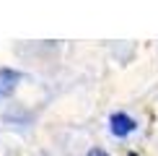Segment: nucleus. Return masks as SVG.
<instances>
[{"label":"nucleus","mask_w":158,"mask_h":156,"mask_svg":"<svg viewBox=\"0 0 158 156\" xmlns=\"http://www.w3.org/2000/svg\"><path fill=\"white\" fill-rule=\"evenodd\" d=\"M18 81H21V73H16V70H10V68H0V99L8 96L10 91L18 86Z\"/></svg>","instance_id":"nucleus-2"},{"label":"nucleus","mask_w":158,"mask_h":156,"mask_svg":"<svg viewBox=\"0 0 158 156\" xmlns=\"http://www.w3.org/2000/svg\"><path fill=\"white\" fill-rule=\"evenodd\" d=\"M109 122H111V133H114L117 138H124V135L135 133V128H137V122L130 115H124V112H114L109 117Z\"/></svg>","instance_id":"nucleus-1"},{"label":"nucleus","mask_w":158,"mask_h":156,"mask_svg":"<svg viewBox=\"0 0 158 156\" xmlns=\"http://www.w3.org/2000/svg\"><path fill=\"white\" fill-rule=\"evenodd\" d=\"M85 156H109V154L104 151V148H91V151L85 154Z\"/></svg>","instance_id":"nucleus-3"},{"label":"nucleus","mask_w":158,"mask_h":156,"mask_svg":"<svg viewBox=\"0 0 158 156\" xmlns=\"http://www.w3.org/2000/svg\"><path fill=\"white\" fill-rule=\"evenodd\" d=\"M130 156H135V154H130Z\"/></svg>","instance_id":"nucleus-4"}]
</instances>
